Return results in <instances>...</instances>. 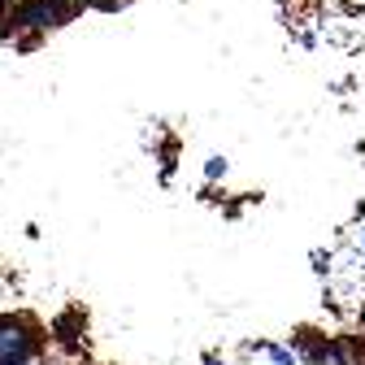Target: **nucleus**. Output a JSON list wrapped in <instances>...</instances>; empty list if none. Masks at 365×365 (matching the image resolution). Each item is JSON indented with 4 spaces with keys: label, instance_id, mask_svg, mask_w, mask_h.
Segmentation results:
<instances>
[{
    "label": "nucleus",
    "instance_id": "obj_3",
    "mask_svg": "<svg viewBox=\"0 0 365 365\" xmlns=\"http://www.w3.org/2000/svg\"><path fill=\"white\" fill-rule=\"evenodd\" d=\"M296 361L300 365H352V352H348V344H339V339H327V335H313V331H300V339H296Z\"/></svg>",
    "mask_w": 365,
    "mask_h": 365
},
{
    "label": "nucleus",
    "instance_id": "obj_2",
    "mask_svg": "<svg viewBox=\"0 0 365 365\" xmlns=\"http://www.w3.org/2000/svg\"><path fill=\"white\" fill-rule=\"evenodd\" d=\"M78 14L74 0H18L9 5V31H53Z\"/></svg>",
    "mask_w": 365,
    "mask_h": 365
},
{
    "label": "nucleus",
    "instance_id": "obj_5",
    "mask_svg": "<svg viewBox=\"0 0 365 365\" xmlns=\"http://www.w3.org/2000/svg\"><path fill=\"white\" fill-rule=\"evenodd\" d=\"M226 170H231V161H226V157H209V161H205V178H209V182L226 178Z\"/></svg>",
    "mask_w": 365,
    "mask_h": 365
},
{
    "label": "nucleus",
    "instance_id": "obj_4",
    "mask_svg": "<svg viewBox=\"0 0 365 365\" xmlns=\"http://www.w3.org/2000/svg\"><path fill=\"white\" fill-rule=\"evenodd\" d=\"M257 352H265V356H269V365H300V361H296V352H292L287 344H257Z\"/></svg>",
    "mask_w": 365,
    "mask_h": 365
},
{
    "label": "nucleus",
    "instance_id": "obj_7",
    "mask_svg": "<svg viewBox=\"0 0 365 365\" xmlns=\"http://www.w3.org/2000/svg\"><path fill=\"white\" fill-rule=\"evenodd\" d=\"M91 5H96V9H109V14H113V9H122V5H126V0H91Z\"/></svg>",
    "mask_w": 365,
    "mask_h": 365
},
{
    "label": "nucleus",
    "instance_id": "obj_6",
    "mask_svg": "<svg viewBox=\"0 0 365 365\" xmlns=\"http://www.w3.org/2000/svg\"><path fill=\"white\" fill-rule=\"evenodd\" d=\"M9 35V0H0V39Z\"/></svg>",
    "mask_w": 365,
    "mask_h": 365
},
{
    "label": "nucleus",
    "instance_id": "obj_10",
    "mask_svg": "<svg viewBox=\"0 0 365 365\" xmlns=\"http://www.w3.org/2000/svg\"><path fill=\"white\" fill-rule=\"evenodd\" d=\"M74 5H78V9H83V5H91V0H74Z\"/></svg>",
    "mask_w": 365,
    "mask_h": 365
},
{
    "label": "nucleus",
    "instance_id": "obj_9",
    "mask_svg": "<svg viewBox=\"0 0 365 365\" xmlns=\"http://www.w3.org/2000/svg\"><path fill=\"white\" fill-rule=\"evenodd\" d=\"M356 244H361V252H365V231H361V235H356Z\"/></svg>",
    "mask_w": 365,
    "mask_h": 365
},
{
    "label": "nucleus",
    "instance_id": "obj_1",
    "mask_svg": "<svg viewBox=\"0 0 365 365\" xmlns=\"http://www.w3.org/2000/svg\"><path fill=\"white\" fill-rule=\"evenodd\" d=\"M39 348H43L39 327L26 313H5L0 317V365H31L39 356Z\"/></svg>",
    "mask_w": 365,
    "mask_h": 365
},
{
    "label": "nucleus",
    "instance_id": "obj_11",
    "mask_svg": "<svg viewBox=\"0 0 365 365\" xmlns=\"http://www.w3.org/2000/svg\"><path fill=\"white\" fill-rule=\"evenodd\" d=\"M361 322H365V309H361Z\"/></svg>",
    "mask_w": 365,
    "mask_h": 365
},
{
    "label": "nucleus",
    "instance_id": "obj_8",
    "mask_svg": "<svg viewBox=\"0 0 365 365\" xmlns=\"http://www.w3.org/2000/svg\"><path fill=\"white\" fill-rule=\"evenodd\" d=\"M205 365H226V361H217V356H205Z\"/></svg>",
    "mask_w": 365,
    "mask_h": 365
}]
</instances>
